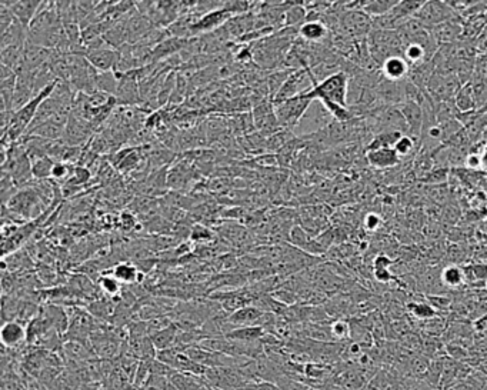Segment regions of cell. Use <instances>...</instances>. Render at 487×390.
Listing matches in <instances>:
<instances>
[{
  "label": "cell",
  "instance_id": "cell-5",
  "mask_svg": "<svg viewBox=\"0 0 487 390\" xmlns=\"http://www.w3.org/2000/svg\"><path fill=\"white\" fill-rule=\"evenodd\" d=\"M333 120L335 119L330 115V112L324 108V105L320 101H313V103L310 105L305 116L302 117L298 127L305 129L302 136H307V135L320 132V130L323 129H326Z\"/></svg>",
  "mask_w": 487,
  "mask_h": 390
},
{
  "label": "cell",
  "instance_id": "cell-16",
  "mask_svg": "<svg viewBox=\"0 0 487 390\" xmlns=\"http://www.w3.org/2000/svg\"><path fill=\"white\" fill-rule=\"evenodd\" d=\"M110 272L122 284H139L143 280V273L138 269L135 263H117L112 268Z\"/></svg>",
  "mask_w": 487,
  "mask_h": 390
},
{
  "label": "cell",
  "instance_id": "cell-38",
  "mask_svg": "<svg viewBox=\"0 0 487 390\" xmlns=\"http://www.w3.org/2000/svg\"><path fill=\"white\" fill-rule=\"evenodd\" d=\"M480 156H481V164H483V168L487 169V143L484 145V147L481 149V152H479Z\"/></svg>",
  "mask_w": 487,
  "mask_h": 390
},
{
  "label": "cell",
  "instance_id": "cell-36",
  "mask_svg": "<svg viewBox=\"0 0 487 390\" xmlns=\"http://www.w3.org/2000/svg\"><path fill=\"white\" fill-rule=\"evenodd\" d=\"M120 220H122V223L124 224V227H126V229H131V227H133V226L136 224V220H135V217H133V216H132L131 213H129V212H124V213L122 215Z\"/></svg>",
  "mask_w": 487,
  "mask_h": 390
},
{
  "label": "cell",
  "instance_id": "cell-24",
  "mask_svg": "<svg viewBox=\"0 0 487 390\" xmlns=\"http://www.w3.org/2000/svg\"><path fill=\"white\" fill-rule=\"evenodd\" d=\"M295 138H296V135H295V132H291V130H287V129L279 130L277 133H275L266 139V153L279 152L280 149H283L290 140H293Z\"/></svg>",
  "mask_w": 487,
  "mask_h": 390
},
{
  "label": "cell",
  "instance_id": "cell-10",
  "mask_svg": "<svg viewBox=\"0 0 487 390\" xmlns=\"http://www.w3.org/2000/svg\"><path fill=\"white\" fill-rule=\"evenodd\" d=\"M86 59L97 72H116L120 60V52L112 48H103L89 52Z\"/></svg>",
  "mask_w": 487,
  "mask_h": 390
},
{
  "label": "cell",
  "instance_id": "cell-13",
  "mask_svg": "<svg viewBox=\"0 0 487 390\" xmlns=\"http://www.w3.org/2000/svg\"><path fill=\"white\" fill-rule=\"evenodd\" d=\"M380 73L392 82H403L410 75V64L403 56H393L381 64Z\"/></svg>",
  "mask_w": 487,
  "mask_h": 390
},
{
  "label": "cell",
  "instance_id": "cell-33",
  "mask_svg": "<svg viewBox=\"0 0 487 390\" xmlns=\"http://www.w3.org/2000/svg\"><path fill=\"white\" fill-rule=\"evenodd\" d=\"M381 226V217L376 213H369L366 217H365V227L368 231L370 232H375L377 231L379 227Z\"/></svg>",
  "mask_w": 487,
  "mask_h": 390
},
{
  "label": "cell",
  "instance_id": "cell-6",
  "mask_svg": "<svg viewBox=\"0 0 487 390\" xmlns=\"http://www.w3.org/2000/svg\"><path fill=\"white\" fill-rule=\"evenodd\" d=\"M463 27H465V22L459 16L456 19L447 20L444 23H440L432 27L430 31L437 46L440 48V46H449L459 42L463 38Z\"/></svg>",
  "mask_w": 487,
  "mask_h": 390
},
{
  "label": "cell",
  "instance_id": "cell-9",
  "mask_svg": "<svg viewBox=\"0 0 487 390\" xmlns=\"http://www.w3.org/2000/svg\"><path fill=\"white\" fill-rule=\"evenodd\" d=\"M398 109L400 110L407 127H409V136L414 139H420L421 133H423V109L416 102H403L398 105Z\"/></svg>",
  "mask_w": 487,
  "mask_h": 390
},
{
  "label": "cell",
  "instance_id": "cell-39",
  "mask_svg": "<svg viewBox=\"0 0 487 390\" xmlns=\"http://www.w3.org/2000/svg\"><path fill=\"white\" fill-rule=\"evenodd\" d=\"M486 289H487V280H486Z\"/></svg>",
  "mask_w": 487,
  "mask_h": 390
},
{
  "label": "cell",
  "instance_id": "cell-1",
  "mask_svg": "<svg viewBox=\"0 0 487 390\" xmlns=\"http://www.w3.org/2000/svg\"><path fill=\"white\" fill-rule=\"evenodd\" d=\"M368 46L379 71L387 59L403 56L405 49V43L398 30H372L368 36Z\"/></svg>",
  "mask_w": 487,
  "mask_h": 390
},
{
  "label": "cell",
  "instance_id": "cell-18",
  "mask_svg": "<svg viewBox=\"0 0 487 390\" xmlns=\"http://www.w3.org/2000/svg\"><path fill=\"white\" fill-rule=\"evenodd\" d=\"M265 335H266V331L262 326H246V328H236L231 331L226 335V338L235 342L252 345V343L261 342L265 338Z\"/></svg>",
  "mask_w": 487,
  "mask_h": 390
},
{
  "label": "cell",
  "instance_id": "cell-14",
  "mask_svg": "<svg viewBox=\"0 0 487 390\" xmlns=\"http://www.w3.org/2000/svg\"><path fill=\"white\" fill-rule=\"evenodd\" d=\"M266 312L257 309L256 306H246L232 315H229V326L231 329H236V328H246V326H259V322H261L262 316Z\"/></svg>",
  "mask_w": 487,
  "mask_h": 390
},
{
  "label": "cell",
  "instance_id": "cell-4",
  "mask_svg": "<svg viewBox=\"0 0 487 390\" xmlns=\"http://www.w3.org/2000/svg\"><path fill=\"white\" fill-rule=\"evenodd\" d=\"M414 17L428 29H432L440 23L459 17V15L449 6L447 2H435V0H430V2H425V5L421 6Z\"/></svg>",
  "mask_w": 487,
  "mask_h": 390
},
{
  "label": "cell",
  "instance_id": "cell-34",
  "mask_svg": "<svg viewBox=\"0 0 487 390\" xmlns=\"http://www.w3.org/2000/svg\"><path fill=\"white\" fill-rule=\"evenodd\" d=\"M466 166L470 169H481L483 164H481V156L480 153H469L466 156Z\"/></svg>",
  "mask_w": 487,
  "mask_h": 390
},
{
  "label": "cell",
  "instance_id": "cell-22",
  "mask_svg": "<svg viewBox=\"0 0 487 390\" xmlns=\"http://www.w3.org/2000/svg\"><path fill=\"white\" fill-rule=\"evenodd\" d=\"M97 287H99V290L102 291V294L108 298H116V296H120L122 294V283L110 273L108 272H103V275L97 279L96 282Z\"/></svg>",
  "mask_w": 487,
  "mask_h": 390
},
{
  "label": "cell",
  "instance_id": "cell-28",
  "mask_svg": "<svg viewBox=\"0 0 487 390\" xmlns=\"http://www.w3.org/2000/svg\"><path fill=\"white\" fill-rule=\"evenodd\" d=\"M396 150V153L399 154V157H406V156H410L414 150H416V139L409 136V135H403L398 143L395 145L393 147Z\"/></svg>",
  "mask_w": 487,
  "mask_h": 390
},
{
  "label": "cell",
  "instance_id": "cell-7",
  "mask_svg": "<svg viewBox=\"0 0 487 390\" xmlns=\"http://www.w3.org/2000/svg\"><path fill=\"white\" fill-rule=\"evenodd\" d=\"M0 342L9 350H20L27 345V329L26 324L19 320L5 322L0 329Z\"/></svg>",
  "mask_w": 487,
  "mask_h": 390
},
{
  "label": "cell",
  "instance_id": "cell-31",
  "mask_svg": "<svg viewBox=\"0 0 487 390\" xmlns=\"http://www.w3.org/2000/svg\"><path fill=\"white\" fill-rule=\"evenodd\" d=\"M429 303L437 310H447L451 306V299L444 298V296H429L428 298Z\"/></svg>",
  "mask_w": 487,
  "mask_h": 390
},
{
  "label": "cell",
  "instance_id": "cell-29",
  "mask_svg": "<svg viewBox=\"0 0 487 390\" xmlns=\"http://www.w3.org/2000/svg\"><path fill=\"white\" fill-rule=\"evenodd\" d=\"M245 390H282L280 386L270 380H259V382H250Z\"/></svg>",
  "mask_w": 487,
  "mask_h": 390
},
{
  "label": "cell",
  "instance_id": "cell-32",
  "mask_svg": "<svg viewBox=\"0 0 487 390\" xmlns=\"http://www.w3.org/2000/svg\"><path fill=\"white\" fill-rule=\"evenodd\" d=\"M191 239L198 240V242H205V240H210L212 239V233L209 229H206L205 226H196L191 232Z\"/></svg>",
  "mask_w": 487,
  "mask_h": 390
},
{
  "label": "cell",
  "instance_id": "cell-19",
  "mask_svg": "<svg viewBox=\"0 0 487 390\" xmlns=\"http://www.w3.org/2000/svg\"><path fill=\"white\" fill-rule=\"evenodd\" d=\"M440 282L450 289H459L466 284V276L463 268L458 265H449L440 272Z\"/></svg>",
  "mask_w": 487,
  "mask_h": 390
},
{
  "label": "cell",
  "instance_id": "cell-30",
  "mask_svg": "<svg viewBox=\"0 0 487 390\" xmlns=\"http://www.w3.org/2000/svg\"><path fill=\"white\" fill-rule=\"evenodd\" d=\"M92 171L85 168V166H76L75 172H73V179L80 185V186H86L90 180H92Z\"/></svg>",
  "mask_w": 487,
  "mask_h": 390
},
{
  "label": "cell",
  "instance_id": "cell-17",
  "mask_svg": "<svg viewBox=\"0 0 487 390\" xmlns=\"http://www.w3.org/2000/svg\"><path fill=\"white\" fill-rule=\"evenodd\" d=\"M398 3L399 0H362V2H357V9L375 19L387 15Z\"/></svg>",
  "mask_w": 487,
  "mask_h": 390
},
{
  "label": "cell",
  "instance_id": "cell-11",
  "mask_svg": "<svg viewBox=\"0 0 487 390\" xmlns=\"http://www.w3.org/2000/svg\"><path fill=\"white\" fill-rule=\"evenodd\" d=\"M299 39L313 45L332 42L330 30L323 22H306L302 24L299 29Z\"/></svg>",
  "mask_w": 487,
  "mask_h": 390
},
{
  "label": "cell",
  "instance_id": "cell-25",
  "mask_svg": "<svg viewBox=\"0 0 487 390\" xmlns=\"http://www.w3.org/2000/svg\"><path fill=\"white\" fill-rule=\"evenodd\" d=\"M56 160L52 157H41L31 161V172H34L35 180H49L52 179V171Z\"/></svg>",
  "mask_w": 487,
  "mask_h": 390
},
{
  "label": "cell",
  "instance_id": "cell-15",
  "mask_svg": "<svg viewBox=\"0 0 487 390\" xmlns=\"http://www.w3.org/2000/svg\"><path fill=\"white\" fill-rule=\"evenodd\" d=\"M366 159L370 166L383 171L395 168L400 161V157L393 147H380L366 152Z\"/></svg>",
  "mask_w": 487,
  "mask_h": 390
},
{
  "label": "cell",
  "instance_id": "cell-21",
  "mask_svg": "<svg viewBox=\"0 0 487 390\" xmlns=\"http://www.w3.org/2000/svg\"><path fill=\"white\" fill-rule=\"evenodd\" d=\"M454 106H456L459 113H470L477 108L473 97V90L469 82L465 86H462L456 97H454Z\"/></svg>",
  "mask_w": 487,
  "mask_h": 390
},
{
  "label": "cell",
  "instance_id": "cell-26",
  "mask_svg": "<svg viewBox=\"0 0 487 390\" xmlns=\"http://www.w3.org/2000/svg\"><path fill=\"white\" fill-rule=\"evenodd\" d=\"M409 312L419 320H433L437 316L436 309L428 302H414L410 303L409 306Z\"/></svg>",
  "mask_w": 487,
  "mask_h": 390
},
{
  "label": "cell",
  "instance_id": "cell-37",
  "mask_svg": "<svg viewBox=\"0 0 487 390\" xmlns=\"http://www.w3.org/2000/svg\"><path fill=\"white\" fill-rule=\"evenodd\" d=\"M477 372H480L483 376L487 377V357L477 362Z\"/></svg>",
  "mask_w": 487,
  "mask_h": 390
},
{
  "label": "cell",
  "instance_id": "cell-3",
  "mask_svg": "<svg viewBox=\"0 0 487 390\" xmlns=\"http://www.w3.org/2000/svg\"><path fill=\"white\" fill-rule=\"evenodd\" d=\"M313 101L306 93L291 97L289 101L275 105V113L282 129H287L295 132V129L300 123L302 117L310 108Z\"/></svg>",
  "mask_w": 487,
  "mask_h": 390
},
{
  "label": "cell",
  "instance_id": "cell-35",
  "mask_svg": "<svg viewBox=\"0 0 487 390\" xmlns=\"http://www.w3.org/2000/svg\"><path fill=\"white\" fill-rule=\"evenodd\" d=\"M373 275H375L376 280H379L381 283H388L393 279V275L388 272V269H375Z\"/></svg>",
  "mask_w": 487,
  "mask_h": 390
},
{
  "label": "cell",
  "instance_id": "cell-8",
  "mask_svg": "<svg viewBox=\"0 0 487 390\" xmlns=\"http://www.w3.org/2000/svg\"><path fill=\"white\" fill-rule=\"evenodd\" d=\"M233 16L227 12L224 8L209 12L203 15L196 23L190 27V35H201V34H213L217 29H220L227 20H231Z\"/></svg>",
  "mask_w": 487,
  "mask_h": 390
},
{
  "label": "cell",
  "instance_id": "cell-20",
  "mask_svg": "<svg viewBox=\"0 0 487 390\" xmlns=\"http://www.w3.org/2000/svg\"><path fill=\"white\" fill-rule=\"evenodd\" d=\"M177 333H179V328L176 326V323L170 324L169 328L160 331L159 333H156L154 336H152V342L156 347L157 352L160 350H166L175 346L176 339H177Z\"/></svg>",
  "mask_w": 487,
  "mask_h": 390
},
{
  "label": "cell",
  "instance_id": "cell-27",
  "mask_svg": "<svg viewBox=\"0 0 487 390\" xmlns=\"http://www.w3.org/2000/svg\"><path fill=\"white\" fill-rule=\"evenodd\" d=\"M330 332H332L333 339L339 340V342H343V340H347L349 338H351L350 323L346 320H342V319H337V320L330 323Z\"/></svg>",
  "mask_w": 487,
  "mask_h": 390
},
{
  "label": "cell",
  "instance_id": "cell-12",
  "mask_svg": "<svg viewBox=\"0 0 487 390\" xmlns=\"http://www.w3.org/2000/svg\"><path fill=\"white\" fill-rule=\"evenodd\" d=\"M15 15L19 23H22L26 29H29L31 20L39 13L43 2L39 0H26V2H3Z\"/></svg>",
  "mask_w": 487,
  "mask_h": 390
},
{
  "label": "cell",
  "instance_id": "cell-23",
  "mask_svg": "<svg viewBox=\"0 0 487 390\" xmlns=\"http://www.w3.org/2000/svg\"><path fill=\"white\" fill-rule=\"evenodd\" d=\"M119 87V78L116 72H99L96 79L97 92H103L110 96H116Z\"/></svg>",
  "mask_w": 487,
  "mask_h": 390
},
{
  "label": "cell",
  "instance_id": "cell-2",
  "mask_svg": "<svg viewBox=\"0 0 487 390\" xmlns=\"http://www.w3.org/2000/svg\"><path fill=\"white\" fill-rule=\"evenodd\" d=\"M6 206L10 212L16 213L19 217H22L24 222L36 220L42 217L46 213V203L41 198V194L34 186H29L24 189H20L15 196L9 201ZM49 209V208H48Z\"/></svg>",
  "mask_w": 487,
  "mask_h": 390
}]
</instances>
